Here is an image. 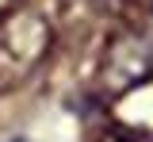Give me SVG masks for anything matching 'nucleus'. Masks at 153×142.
<instances>
[{
    "mask_svg": "<svg viewBox=\"0 0 153 142\" xmlns=\"http://www.w3.org/2000/svg\"><path fill=\"white\" fill-rule=\"evenodd\" d=\"M96 142H153L149 135H138V131H123V127H111V131H103Z\"/></svg>",
    "mask_w": 153,
    "mask_h": 142,
    "instance_id": "nucleus-3",
    "label": "nucleus"
},
{
    "mask_svg": "<svg viewBox=\"0 0 153 142\" xmlns=\"http://www.w3.org/2000/svg\"><path fill=\"white\" fill-rule=\"evenodd\" d=\"M130 4H134V8H142V12H149V16H153V0H130Z\"/></svg>",
    "mask_w": 153,
    "mask_h": 142,
    "instance_id": "nucleus-4",
    "label": "nucleus"
},
{
    "mask_svg": "<svg viewBox=\"0 0 153 142\" xmlns=\"http://www.w3.org/2000/svg\"><path fill=\"white\" fill-rule=\"evenodd\" d=\"M149 73H153V39L142 31H119L103 50L100 84L111 96H123L134 84H142Z\"/></svg>",
    "mask_w": 153,
    "mask_h": 142,
    "instance_id": "nucleus-2",
    "label": "nucleus"
},
{
    "mask_svg": "<svg viewBox=\"0 0 153 142\" xmlns=\"http://www.w3.org/2000/svg\"><path fill=\"white\" fill-rule=\"evenodd\" d=\"M50 50V19L35 8H16L0 19V84L23 81Z\"/></svg>",
    "mask_w": 153,
    "mask_h": 142,
    "instance_id": "nucleus-1",
    "label": "nucleus"
},
{
    "mask_svg": "<svg viewBox=\"0 0 153 142\" xmlns=\"http://www.w3.org/2000/svg\"><path fill=\"white\" fill-rule=\"evenodd\" d=\"M4 16H8V0H0V19H4Z\"/></svg>",
    "mask_w": 153,
    "mask_h": 142,
    "instance_id": "nucleus-5",
    "label": "nucleus"
},
{
    "mask_svg": "<svg viewBox=\"0 0 153 142\" xmlns=\"http://www.w3.org/2000/svg\"><path fill=\"white\" fill-rule=\"evenodd\" d=\"M16 142H23V138H16Z\"/></svg>",
    "mask_w": 153,
    "mask_h": 142,
    "instance_id": "nucleus-6",
    "label": "nucleus"
}]
</instances>
